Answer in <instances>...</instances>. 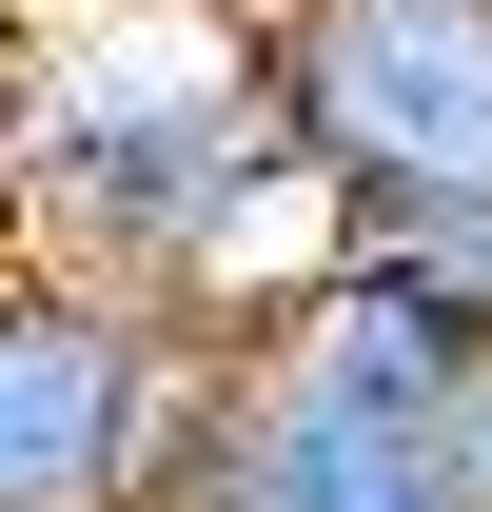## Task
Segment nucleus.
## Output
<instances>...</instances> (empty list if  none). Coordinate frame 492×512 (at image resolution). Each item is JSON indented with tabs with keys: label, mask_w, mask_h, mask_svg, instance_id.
Masks as SVG:
<instances>
[{
	"label": "nucleus",
	"mask_w": 492,
	"mask_h": 512,
	"mask_svg": "<svg viewBox=\"0 0 492 512\" xmlns=\"http://www.w3.org/2000/svg\"><path fill=\"white\" fill-rule=\"evenodd\" d=\"M276 158L296 138L256 79V0H40L0 40V256L178 296Z\"/></svg>",
	"instance_id": "f257e3e1"
},
{
	"label": "nucleus",
	"mask_w": 492,
	"mask_h": 512,
	"mask_svg": "<svg viewBox=\"0 0 492 512\" xmlns=\"http://www.w3.org/2000/svg\"><path fill=\"white\" fill-rule=\"evenodd\" d=\"M473 316H433L394 256H335L276 335L217 355V434H197V493L217 512H473L433 394H453Z\"/></svg>",
	"instance_id": "f03ea898"
},
{
	"label": "nucleus",
	"mask_w": 492,
	"mask_h": 512,
	"mask_svg": "<svg viewBox=\"0 0 492 512\" xmlns=\"http://www.w3.org/2000/svg\"><path fill=\"white\" fill-rule=\"evenodd\" d=\"M217 434V335L138 276L0 256V512H158Z\"/></svg>",
	"instance_id": "7ed1b4c3"
},
{
	"label": "nucleus",
	"mask_w": 492,
	"mask_h": 512,
	"mask_svg": "<svg viewBox=\"0 0 492 512\" xmlns=\"http://www.w3.org/2000/svg\"><path fill=\"white\" fill-rule=\"evenodd\" d=\"M256 79L355 217L492 178V0H256Z\"/></svg>",
	"instance_id": "20e7f679"
},
{
	"label": "nucleus",
	"mask_w": 492,
	"mask_h": 512,
	"mask_svg": "<svg viewBox=\"0 0 492 512\" xmlns=\"http://www.w3.org/2000/svg\"><path fill=\"white\" fill-rule=\"evenodd\" d=\"M355 256H394L433 316H473L492 335V178H453V197H394V217H355Z\"/></svg>",
	"instance_id": "39448f33"
},
{
	"label": "nucleus",
	"mask_w": 492,
	"mask_h": 512,
	"mask_svg": "<svg viewBox=\"0 0 492 512\" xmlns=\"http://www.w3.org/2000/svg\"><path fill=\"white\" fill-rule=\"evenodd\" d=\"M433 434H453V473H473V512H492V335L453 355V394H433Z\"/></svg>",
	"instance_id": "423d86ee"
},
{
	"label": "nucleus",
	"mask_w": 492,
	"mask_h": 512,
	"mask_svg": "<svg viewBox=\"0 0 492 512\" xmlns=\"http://www.w3.org/2000/svg\"><path fill=\"white\" fill-rule=\"evenodd\" d=\"M158 512H217V493H197V473H178V493H158Z\"/></svg>",
	"instance_id": "0eeeda50"
},
{
	"label": "nucleus",
	"mask_w": 492,
	"mask_h": 512,
	"mask_svg": "<svg viewBox=\"0 0 492 512\" xmlns=\"http://www.w3.org/2000/svg\"><path fill=\"white\" fill-rule=\"evenodd\" d=\"M20 20H40V0H0V40H20Z\"/></svg>",
	"instance_id": "6e6552de"
}]
</instances>
